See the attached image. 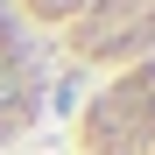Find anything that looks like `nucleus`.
<instances>
[{
  "mask_svg": "<svg viewBox=\"0 0 155 155\" xmlns=\"http://www.w3.org/2000/svg\"><path fill=\"white\" fill-rule=\"evenodd\" d=\"M14 106H21V78H14V71H7V64H0V120H7V113H14Z\"/></svg>",
  "mask_w": 155,
  "mask_h": 155,
  "instance_id": "nucleus-1",
  "label": "nucleus"
},
{
  "mask_svg": "<svg viewBox=\"0 0 155 155\" xmlns=\"http://www.w3.org/2000/svg\"><path fill=\"white\" fill-rule=\"evenodd\" d=\"M35 7H49V14H64V7H78V0H35Z\"/></svg>",
  "mask_w": 155,
  "mask_h": 155,
  "instance_id": "nucleus-2",
  "label": "nucleus"
}]
</instances>
